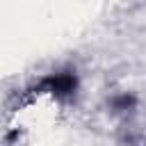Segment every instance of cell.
Wrapping results in <instances>:
<instances>
[{"label": "cell", "mask_w": 146, "mask_h": 146, "mask_svg": "<svg viewBox=\"0 0 146 146\" xmlns=\"http://www.w3.org/2000/svg\"><path fill=\"white\" fill-rule=\"evenodd\" d=\"M41 94H50L55 98H68L75 94L78 89V75L73 71H59V73H50L46 75L39 87H36Z\"/></svg>", "instance_id": "6da1fadb"}, {"label": "cell", "mask_w": 146, "mask_h": 146, "mask_svg": "<svg viewBox=\"0 0 146 146\" xmlns=\"http://www.w3.org/2000/svg\"><path fill=\"white\" fill-rule=\"evenodd\" d=\"M135 100L130 98V96H121V98H116L114 100V105H116V110H125V107H130Z\"/></svg>", "instance_id": "7a4b0ae2"}]
</instances>
